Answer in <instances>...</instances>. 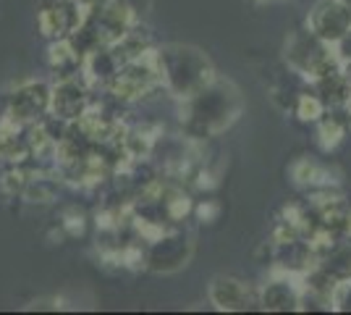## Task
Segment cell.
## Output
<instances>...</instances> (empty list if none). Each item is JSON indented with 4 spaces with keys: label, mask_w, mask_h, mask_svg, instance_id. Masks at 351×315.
<instances>
[{
    "label": "cell",
    "mask_w": 351,
    "mask_h": 315,
    "mask_svg": "<svg viewBox=\"0 0 351 315\" xmlns=\"http://www.w3.org/2000/svg\"><path fill=\"white\" fill-rule=\"evenodd\" d=\"M158 66H160V76L165 79V87L186 100L213 82V66L205 53L197 47H165L158 53Z\"/></svg>",
    "instance_id": "obj_1"
},
{
    "label": "cell",
    "mask_w": 351,
    "mask_h": 315,
    "mask_svg": "<svg viewBox=\"0 0 351 315\" xmlns=\"http://www.w3.org/2000/svg\"><path fill=\"white\" fill-rule=\"evenodd\" d=\"M239 92L226 82H210L189 97V129L197 135H215L239 116Z\"/></svg>",
    "instance_id": "obj_2"
},
{
    "label": "cell",
    "mask_w": 351,
    "mask_h": 315,
    "mask_svg": "<svg viewBox=\"0 0 351 315\" xmlns=\"http://www.w3.org/2000/svg\"><path fill=\"white\" fill-rule=\"evenodd\" d=\"M307 30L322 43L338 47L351 34V3L320 0L307 19Z\"/></svg>",
    "instance_id": "obj_3"
},
{
    "label": "cell",
    "mask_w": 351,
    "mask_h": 315,
    "mask_svg": "<svg viewBox=\"0 0 351 315\" xmlns=\"http://www.w3.org/2000/svg\"><path fill=\"white\" fill-rule=\"evenodd\" d=\"M333 45L322 43L320 37H315L312 32H302L296 34L289 45V58H291V66L302 74H312V76H330L333 71Z\"/></svg>",
    "instance_id": "obj_4"
},
{
    "label": "cell",
    "mask_w": 351,
    "mask_h": 315,
    "mask_svg": "<svg viewBox=\"0 0 351 315\" xmlns=\"http://www.w3.org/2000/svg\"><path fill=\"white\" fill-rule=\"evenodd\" d=\"M210 300L218 310H244L249 302V292L241 281L218 276L210 284Z\"/></svg>",
    "instance_id": "obj_5"
},
{
    "label": "cell",
    "mask_w": 351,
    "mask_h": 315,
    "mask_svg": "<svg viewBox=\"0 0 351 315\" xmlns=\"http://www.w3.org/2000/svg\"><path fill=\"white\" fill-rule=\"evenodd\" d=\"M341 76H343V82H346V87H349V92H351V60H346V63H343Z\"/></svg>",
    "instance_id": "obj_6"
},
{
    "label": "cell",
    "mask_w": 351,
    "mask_h": 315,
    "mask_svg": "<svg viewBox=\"0 0 351 315\" xmlns=\"http://www.w3.org/2000/svg\"><path fill=\"white\" fill-rule=\"evenodd\" d=\"M349 231H351V215H349Z\"/></svg>",
    "instance_id": "obj_7"
}]
</instances>
